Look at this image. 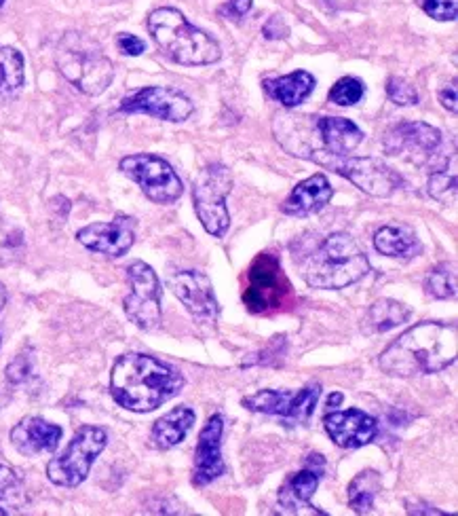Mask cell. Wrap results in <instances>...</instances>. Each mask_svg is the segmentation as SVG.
<instances>
[{"instance_id":"cell-34","label":"cell","mask_w":458,"mask_h":516,"mask_svg":"<svg viewBox=\"0 0 458 516\" xmlns=\"http://www.w3.org/2000/svg\"><path fill=\"white\" fill-rule=\"evenodd\" d=\"M416 5L437 22H454L458 13V0H416Z\"/></svg>"},{"instance_id":"cell-29","label":"cell","mask_w":458,"mask_h":516,"mask_svg":"<svg viewBox=\"0 0 458 516\" xmlns=\"http://www.w3.org/2000/svg\"><path fill=\"white\" fill-rule=\"evenodd\" d=\"M380 491V476L374 470H366L357 474L349 489H347V497H349V506L357 512V514H366L374 508V500Z\"/></svg>"},{"instance_id":"cell-33","label":"cell","mask_w":458,"mask_h":516,"mask_svg":"<svg viewBox=\"0 0 458 516\" xmlns=\"http://www.w3.org/2000/svg\"><path fill=\"white\" fill-rule=\"evenodd\" d=\"M387 96L397 106H414L418 104V91L416 87L402 79V77H391L387 81Z\"/></svg>"},{"instance_id":"cell-37","label":"cell","mask_w":458,"mask_h":516,"mask_svg":"<svg viewBox=\"0 0 458 516\" xmlns=\"http://www.w3.org/2000/svg\"><path fill=\"white\" fill-rule=\"evenodd\" d=\"M117 45H119L121 53L129 55V58H138V55H142L146 51V43L129 32H123L117 36Z\"/></svg>"},{"instance_id":"cell-19","label":"cell","mask_w":458,"mask_h":516,"mask_svg":"<svg viewBox=\"0 0 458 516\" xmlns=\"http://www.w3.org/2000/svg\"><path fill=\"white\" fill-rule=\"evenodd\" d=\"M62 428L45 421L43 417H26L11 430L13 447L26 455L34 457L41 453H53L62 440Z\"/></svg>"},{"instance_id":"cell-21","label":"cell","mask_w":458,"mask_h":516,"mask_svg":"<svg viewBox=\"0 0 458 516\" xmlns=\"http://www.w3.org/2000/svg\"><path fill=\"white\" fill-rule=\"evenodd\" d=\"M315 132L321 142V151L336 157H347L364 142V132L342 117H315Z\"/></svg>"},{"instance_id":"cell-13","label":"cell","mask_w":458,"mask_h":516,"mask_svg":"<svg viewBox=\"0 0 458 516\" xmlns=\"http://www.w3.org/2000/svg\"><path fill=\"white\" fill-rule=\"evenodd\" d=\"M442 144V132L423 121H404L391 127L383 146L385 153L414 165L427 163Z\"/></svg>"},{"instance_id":"cell-24","label":"cell","mask_w":458,"mask_h":516,"mask_svg":"<svg viewBox=\"0 0 458 516\" xmlns=\"http://www.w3.org/2000/svg\"><path fill=\"white\" fill-rule=\"evenodd\" d=\"M315 89V77L309 75L307 70H296L292 75L277 77V79H266L264 91L273 100L283 104L285 108H296L304 100H307Z\"/></svg>"},{"instance_id":"cell-35","label":"cell","mask_w":458,"mask_h":516,"mask_svg":"<svg viewBox=\"0 0 458 516\" xmlns=\"http://www.w3.org/2000/svg\"><path fill=\"white\" fill-rule=\"evenodd\" d=\"M32 373V356L19 354L9 366H7V379L11 383H24Z\"/></svg>"},{"instance_id":"cell-39","label":"cell","mask_w":458,"mask_h":516,"mask_svg":"<svg viewBox=\"0 0 458 516\" xmlns=\"http://www.w3.org/2000/svg\"><path fill=\"white\" fill-rule=\"evenodd\" d=\"M440 102L450 113H456V81H452L448 87L440 91Z\"/></svg>"},{"instance_id":"cell-17","label":"cell","mask_w":458,"mask_h":516,"mask_svg":"<svg viewBox=\"0 0 458 516\" xmlns=\"http://www.w3.org/2000/svg\"><path fill=\"white\" fill-rule=\"evenodd\" d=\"M222 434H224V417L220 413L212 415L203 426L197 449H195V468H193V485L205 487L214 483L226 472L222 459Z\"/></svg>"},{"instance_id":"cell-26","label":"cell","mask_w":458,"mask_h":516,"mask_svg":"<svg viewBox=\"0 0 458 516\" xmlns=\"http://www.w3.org/2000/svg\"><path fill=\"white\" fill-rule=\"evenodd\" d=\"M412 316V309L404 303L393 299H378L368 309V326L374 333H387V330L408 322Z\"/></svg>"},{"instance_id":"cell-9","label":"cell","mask_w":458,"mask_h":516,"mask_svg":"<svg viewBox=\"0 0 458 516\" xmlns=\"http://www.w3.org/2000/svg\"><path fill=\"white\" fill-rule=\"evenodd\" d=\"M233 191V174L222 163L207 165L193 182V201L203 229L224 237L231 227V214L226 208V197Z\"/></svg>"},{"instance_id":"cell-15","label":"cell","mask_w":458,"mask_h":516,"mask_svg":"<svg viewBox=\"0 0 458 516\" xmlns=\"http://www.w3.org/2000/svg\"><path fill=\"white\" fill-rule=\"evenodd\" d=\"M167 286L182 301V305L197 322L201 324L216 322L220 313L218 299H216L212 280H209L203 271H193V269L178 271L174 275H169Z\"/></svg>"},{"instance_id":"cell-27","label":"cell","mask_w":458,"mask_h":516,"mask_svg":"<svg viewBox=\"0 0 458 516\" xmlns=\"http://www.w3.org/2000/svg\"><path fill=\"white\" fill-rule=\"evenodd\" d=\"M24 79V55L13 47H0V96L17 94Z\"/></svg>"},{"instance_id":"cell-43","label":"cell","mask_w":458,"mask_h":516,"mask_svg":"<svg viewBox=\"0 0 458 516\" xmlns=\"http://www.w3.org/2000/svg\"><path fill=\"white\" fill-rule=\"evenodd\" d=\"M5 5V0H0V7H3Z\"/></svg>"},{"instance_id":"cell-18","label":"cell","mask_w":458,"mask_h":516,"mask_svg":"<svg viewBox=\"0 0 458 516\" xmlns=\"http://www.w3.org/2000/svg\"><path fill=\"white\" fill-rule=\"evenodd\" d=\"M323 428H326L332 442L340 449H359L366 447L378 434V421L359 409H347L328 413L323 417Z\"/></svg>"},{"instance_id":"cell-3","label":"cell","mask_w":458,"mask_h":516,"mask_svg":"<svg viewBox=\"0 0 458 516\" xmlns=\"http://www.w3.org/2000/svg\"><path fill=\"white\" fill-rule=\"evenodd\" d=\"M148 30L157 47L169 60L182 66H207L222 58V49L207 32L195 28L186 17L171 7L152 11Z\"/></svg>"},{"instance_id":"cell-11","label":"cell","mask_w":458,"mask_h":516,"mask_svg":"<svg viewBox=\"0 0 458 516\" xmlns=\"http://www.w3.org/2000/svg\"><path fill=\"white\" fill-rule=\"evenodd\" d=\"M321 396V385L313 383L302 387L298 392L288 390H262L241 400L243 407L252 413L281 417L290 421L292 426H304L313 413Z\"/></svg>"},{"instance_id":"cell-41","label":"cell","mask_w":458,"mask_h":516,"mask_svg":"<svg viewBox=\"0 0 458 516\" xmlns=\"http://www.w3.org/2000/svg\"><path fill=\"white\" fill-rule=\"evenodd\" d=\"M342 398H345V396H342L340 392H336V394H332L330 398H328V407L330 409H334V407H338V404L342 402Z\"/></svg>"},{"instance_id":"cell-25","label":"cell","mask_w":458,"mask_h":516,"mask_svg":"<svg viewBox=\"0 0 458 516\" xmlns=\"http://www.w3.org/2000/svg\"><path fill=\"white\" fill-rule=\"evenodd\" d=\"M374 248L393 258H412L421 252V242L408 227H380L374 235Z\"/></svg>"},{"instance_id":"cell-1","label":"cell","mask_w":458,"mask_h":516,"mask_svg":"<svg viewBox=\"0 0 458 516\" xmlns=\"http://www.w3.org/2000/svg\"><path fill=\"white\" fill-rule=\"evenodd\" d=\"M456 324L418 322L399 335L378 358L383 373L391 377L435 375L456 362Z\"/></svg>"},{"instance_id":"cell-28","label":"cell","mask_w":458,"mask_h":516,"mask_svg":"<svg viewBox=\"0 0 458 516\" xmlns=\"http://www.w3.org/2000/svg\"><path fill=\"white\" fill-rule=\"evenodd\" d=\"M28 504L22 478L9 466L0 464V514H17Z\"/></svg>"},{"instance_id":"cell-20","label":"cell","mask_w":458,"mask_h":516,"mask_svg":"<svg viewBox=\"0 0 458 516\" xmlns=\"http://www.w3.org/2000/svg\"><path fill=\"white\" fill-rule=\"evenodd\" d=\"M332 195H334V189L330 180L323 174H315L296 184V189L281 204V212L296 218L313 216L330 204Z\"/></svg>"},{"instance_id":"cell-6","label":"cell","mask_w":458,"mask_h":516,"mask_svg":"<svg viewBox=\"0 0 458 516\" xmlns=\"http://www.w3.org/2000/svg\"><path fill=\"white\" fill-rule=\"evenodd\" d=\"M294 297L288 275L281 269L275 254H260L247 271V286L243 290V303L252 313L269 316L285 309Z\"/></svg>"},{"instance_id":"cell-12","label":"cell","mask_w":458,"mask_h":516,"mask_svg":"<svg viewBox=\"0 0 458 516\" xmlns=\"http://www.w3.org/2000/svg\"><path fill=\"white\" fill-rule=\"evenodd\" d=\"M131 292L125 299L127 318L142 330H155L161 324V282L155 269L144 261H133L127 267Z\"/></svg>"},{"instance_id":"cell-10","label":"cell","mask_w":458,"mask_h":516,"mask_svg":"<svg viewBox=\"0 0 458 516\" xmlns=\"http://www.w3.org/2000/svg\"><path fill=\"white\" fill-rule=\"evenodd\" d=\"M119 170L127 178L140 184L142 193L152 201V204H174V201H178L184 193L182 180L178 178L174 168L157 155H129L121 159Z\"/></svg>"},{"instance_id":"cell-8","label":"cell","mask_w":458,"mask_h":516,"mask_svg":"<svg viewBox=\"0 0 458 516\" xmlns=\"http://www.w3.org/2000/svg\"><path fill=\"white\" fill-rule=\"evenodd\" d=\"M309 161L345 176L359 191L372 197H391L404 184L402 176L376 157H336L326 151H315Z\"/></svg>"},{"instance_id":"cell-30","label":"cell","mask_w":458,"mask_h":516,"mask_svg":"<svg viewBox=\"0 0 458 516\" xmlns=\"http://www.w3.org/2000/svg\"><path fill=\"white\" fill-rule=\"evenodd\" d=\"M425 290L433 299H454L456 297V267L454 263H442L429 271Z\"/></svg>"},{"instance_id":"cell-4","label":"cell","mask_w":458,"mask_h":516,"mask_svg":"<svg viewBox=\"0 0 458 516\" xmlns=\"http://www.w3.org/2000/svg\"><path fill=\"white\" fill-rule=\"evenodd\" d=\"M370 261L355 239L347 233H334L323 242L304 265V282L319 290H340L364 280Z\"/></svg>"},{"instance_id":"cell-23","label":"cell","mask_w":458,"mask_h":516,"mask_svg":"<svg viewBox=\"0 0 458 516\" xmlns=\"http://www.w3.org/2000/svg\"><path fill=\"white\" fill-rule=\"evenodd\" d=\"M195 419L197 415L190 407H176L174 411H169L155 423V426H152V432H150L152 447L159 451H169L178 447L190 432V428L195 426Z\"/></svg>"},{"instance_id":"cell-40","label":"cell","mask_w":458,"mask_h":516,"mask_svg":"<svg viewBox=\"0 0 458 516\" xmlns=\"http://www.w3.org/2000/svg\"><path fill=\"white\" fill-rule=\"evenodd\" d=\"M423 508H416V506H412V504H408V512L410 514H444L442 510H437V508H433V506H429V504H421Z\"/></svg>"},{"instance_id":"cell-32","label":"cell","mask_w":458,"mask_h":516,"mask_svg":"<svg viewBox=\"0 0 458 516\" xmlns=\"http://www.w3.org/2000/svg\"><path fill=\"white\" fill-rule=\"evenodd\" d=\"M366 94V85L355 77H342L330 89V102L336 106H353Z\"/></svg>"},{"instance_id":"cell-14","label":"cell","mask_w":458,"mask_h":516,"mask_svg":"<svg viewBox=\"0 0 458 516\" xmlns=\"http://www.w3.org/2000/svg\"><path fill=\"white\" fill-rule=\"evenodd\" d=\"M121 113L148 115L161 121L182 123L193 115L195 104L171 87H144L121 102Z\"/></svg>"},{"instance_id":"cell-16","label":"cell","mask_w":458,"mask_h":516,"mask_svg":"<svg viewBox=\"0 0 458 516\" xmlns=\"http://www.w3.org/2000/svg\"><path fill=\"white\" fill-rule=\"evenodd\" d=\"M76 239L91 252L119 258L136 242V220L131 216H117L110 223H93L76 233Z\"/></svg>"},{"instance_id":"cell-2","label":"cell","mask_w":458,"mask_h":516,"mask_svg":"<svg viewBox=\"0 0 458 516\" xmlns=\"http://www.w3.org/2000/svg\"><path fill=\"white\" fill-rule=\"evenodd\" d=\"M184 383L174 366L146 354H125L112 366L110 394L127 411L150 413L178 396Z\"/></svg>"},{"instance_id":"cell-31","label":"cell","mask_w":458,"mask_h":516,"mask_svg":"<svg viewBox=\"0 0 458 516\" xmlns=\"http://www.w3.org/2000/svg\"><path fill=\"white\" fill-rule=\"evenodd\" d=\"M456 157L452 159L450 170L444 168L440 172H433L429 178V195L440 201V204H454L456 201Z\"/></svg>"},{"instance_id":"cell-5","label":"cell","mask_w":458,"mask_h":516,"mask_svg":"<svg viewBox=\"0 0 458 516\" xmlns=\"http://www.w3.org/2000/svg\"><path fill=\"white\" fill-rule=\"evenodd\" d=\"M57 68L68 83L85 96H100L114 79L112 62L106 58L98 41L83 32H66L55 51Z\"/></svg>"},{"instance_id":"cell-7","label":"cell","mask_w":458,"mask_h":516,"mask_svg":"<svg viewBox=\"0 0 458 516\" xmlns=\"http://www.w3.org/2000/svg\"><path fill=\"white\" fill-rule=\"evenodd\" d=\"M108 445V434L102 428L83 426L74 434L62 455L53 457L47 466V478L57 487H79L87 481L95 459Z\"/></svg>"},{"instance_id":"cell-42","label":"cell","mask_w":458,"mask_h":516,"mask_svg":"<svg viewBox=\"0 0 458 516\" xmlns=\"http://www.w3.org/2000/svg\"><path fill=\"white\" fill-rule=\"evenodd\" d=\"M5 305H7V288L0 284V311L5 309Z\"/></svg>"},{"instance_id":"cell-38","label":"cell","mask_w":458,"mask_h":516,"mask_svg":"<svg viewBox=\"0 0 458 516\" xmlns=\"http://www.w3.org/2000/svg\"><path fill=\"white\" fill-rule=\"evenodd\" d=\"M288 32H290L288 26H285L281 17H277V15L271 17V22L264 26V36H266V39H269V41L285 39V36H288Z\"/></svg>"},{"instance_id":"cell-36","label":"cell","mask_w":458,"mask_h":516,"mask_svg":"<svg viewBox=\"0 0 458 516\" xmlns=\"http://www.w3.org/2000/svg\"><path fill=\"white\" fill-rule=\"evenodd\" d=\"M252 0H228L226 5H222L218 9V13L224 17V20L231 22H241L243 17L252 11Z\"/></svg>"},{"instance_id":"cell-22","label":"cell","mask_w":458,"mask_h":516,"mask_svg":"<svg viewBox=\"0 0 458 516\" xmlns=\"http://www.w3.org/2000/svg\"><path fill=\"white\" fill-rule=\"evenodd\" d=\"M321 470L307 468L298 474H294L288 483H285L279 491V506L285 514H323L317 510L311 500L319 487Z\"/></svg>"}]
</instances>
